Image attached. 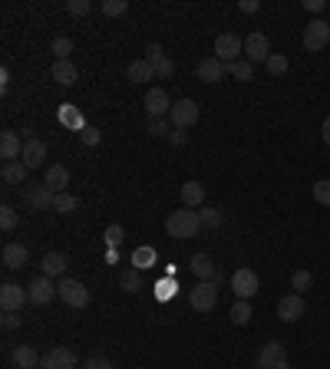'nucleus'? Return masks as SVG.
I'll return each instance as SVG.
<instances>
[{"mask_svg": "<svg viewBox=\"0 0 330 369\" xmlns=\"http://www.w3.org/2000/svg\"><path fill=\"white\" fill-rule=\"evenodd\" d=\"M205 224H202V215H198L195 208H179V211H172L168 218H165V231L168 237H179V241H188V237H195Z\"/></svg>", "mask_w": 330, "mask_h": 369, "instance_id": "f257e3e1", "label": "nucleus"}, {"mask_svg": "<svg viewBox=\"0 0 330 369\" xmlns=\"http://www.w3.org/2000/svg\"><path fill=\"white\" fill-rule=\"evenodd\" d=\"M57 290H60L63 303H66V307H73V310H83V307L90 303V290H86V283L76 281V277H60Z\"/></svg>", "mask_w": 330, "mask_h": 369, "instance_id": "f03ea898", "label": "nucleus"}, {"mask_svg": "<svg viewBox=\"0 0 330 369\" xmlns=\"http://www.w3.org/2000/svg\"><path fill=\"white\" fill-rule=\"evenodd\" d=\"M188 303H192V310L195 313L215 310V303H218V283L215 281H198L195 287L188 290Z\"/></svg>", "mask_w": 330, "mask_h": 369, "instance_id": "7ed1b4c3", "label": "nucleus"}, {"mask_svg": "<svg viewBox=\"0 0 330 369\" xmlns=\"http://www.w3.org/2000/svg\"><path fill=\"white\" fill-rule=\"evenodd\" d=\"M215 57L222 63H235V59L244 57V37L238 33H218L215 37Z\"/></svg>", "mask_w": 330, "mask_h": 369, "instance_id": "20e7f679", "label": "nucleus"}, {"mask_svg": "<svg viewBox=\"0 0 330 369\" xmlns=\"http://www.w3.org/2000/svg\"><path fill=\"white\" fill-rule=\"evenodd\" d=\"M168 122H172V129H188V126H195L198 122V103L195 99H175L172 103V112H168Z\"/></svg>", "mask_w": 330, "mask_h": 369, "instance_id": "39448f33", "label": "nucleus"}, {"mask_svg": "<svg viewBox=\"0 0 330 369\" xmlns=\"http://www.w3.org/2000/svg\"><path fill=\"white\" fill-rule=\"evenodd\" d=\"M258 369H291L287 366V350L281 340H268L258 353Z\"/></svg>", "mask_w": 330, "mask_h": 369, "instance_id": "423d86ee", "label": "nucleus"}, {"mask_svg": "<svg viewBox=\"0 0 330 369\" xmlns=\"http://www.w3.org/2000/svg\"><path fill=\"white\" fill-rule=\"evenodd\" d=\"M330 43V23L327 20H311L307 30H304V46H307V53H317V50H324Z\"/></svg>", "mask_w": 330, "mask_h": 369, "instance_id": "0eeeda50", "label": "nucleus"}, {"mask_svg": "<svg viewBox=\"0 0 330 369\" xmlns=\"http://www.w3.org/2000/svg\"><path fill=\"white\" fill-rule=\"evenodd\" d=\"M244 59L255 66V63H268L271 59V43H268V37L264 33H248L244 37Z\"/></svg>", "mask_w": 330, "mask_h": 369, "instance_id": "6e6552de", "label": "nucleus"}, {"mask_svg": "<svg viewBox=\"0 0 330 369\" xmlns=\"http://www.w3.org/2000/svg\"><path fill=\"white\" fill-rule=\"evenodd\" d=\"M231 290L238 294V300H251L258 294V274L251 267H238L231 274Z\"/></svg>", "mask_w": 330, "mask_h": 369, "instance_id": "1a4fd4ad", "label": "nucleus"}, {"mask_svg": "<svg viewBox=\"0 0 330 369\" xmlns=\"http://www.w3.org/2000/svg\"><path fill=\"white\" fill-rule=\"evenodd\" d=\"M23 303H30V294H27V287H20V283H10V281L0 287V307H3V310L20 313V310H23Z\"/></svg>", "mask_w": 330, "mask_h": 369, "instance_id": "9d476101", "label": "nucleus"}, {"mask_svg": "<svg viewBox=\"0 0 330 369\" xmlns=\"http://www.w3.org/2000/svg\"><path fill=\"white\" fill-rule=\"evenodd\" d=\"M146 112H149V119H168L172 99H168V92H165L162 86H152L149 92H146Z\"/></svg>", "mask_w": 330, "mask_h": 369, "instance_id": "9b49d317", "label": "nucleus"}, {"mask_svg": "<svg viewBox=\"0 0 330 369\" xmlns=\"http://www.w3.org/2000/svg\"><path fill=\"white\" fill-rule=\"evenodd\" d=\"M40 369H76V353L66 350V346H53V350L43 353Z\"/></svg>", "mask_w": 330, "mask_h": 369, "instance_id": "f8f14e48", "label": "nucleus"}, {"mask_svg": "<svg viewBox=\"0 0 330 369\" xmlns=\"http://www.w3.org/2000/svg\"><path fill=\"white\" fill-rule=\"evenodd\" d=\"M27 294H30V303H37V307H46L53 297H60V290H57V283L50 281V277H43V274H40V277H37V281L27 287Z\"/></svg>", "mask_w": 330, "mask_h": 369, "instance_id": "ddd939ff", "label": "nucleus"}, {"mask_svg": "<svg viewBox=\"0 0 330 369\" xmlns=\"http://www.w3.org/2000/svg\"><path fill=\"white\" fill-rule=\"evenodd\" d=\"M195 76L202 79V83H218V79H225L228 76V63H222L218 57H205L195 66Z\"/></svg>", "mask_w": 330, "mask_h": 369, "instance_id": "4468645a", "label": "nucleus"}, {"mask_svg": "<svg viewBox=\"0 0 330 369\" xmlns=\"http://www.w3.org/2000/svg\"><path fill=\"white\" fill-rule=\"evenodd\" d=\"M300 317H304V297L300 294L281 297V303H278V320H284V323H298Z\"/></svg>", "mask_w": 330, "mask_h": 369, "instance_id": "2eb2a0df", "label": "nucleus"}, {"mask_svg": "<svg viewBox=\"0 0 330 369\" xmlns=\"http://www.w3.org/2000/svg\"><path fill=\"white\" fill-rule=\"evenodd\" d=\"M23 198H27V205L37 208V211H46V208H53V201H57V195L50 192L43 181H40V185H27Z\"/></svg>", "mask_w": 330, "mask_h": 369, "instance_id": "dca6fc26", "label": "nucleus"}, {"mask_svg": "<svg viewBox=\"0 0 330 369\" xmlns=\"http://www.w3.org/2000/svg\"><path fill=\"white\" fill-rule=\"evenodd\" d=\"M27 257L30 251L20 244V241H10V244H3V254H0V261L3 267H10V270H20V267H27Z\"/></svg>", "mask_w": 330, "mask_h": 369, "instance_id": "f3484780", "label": "nucleus"}, {"mask_svg": "<svg viewBox=\"0 0 330 369\" xmlns=\"http://www.w3.org/2000/svg\"><path fill=\"white\" fill-rule=\"evenodd\" d=\"M20 162L27 165V168H40L46 162V142L43 139H33V142H23V155H20Z\"/></svg>", "mask_w": 330, "mask_h": 369, "instance_id": "a211bd4d", "label": "nucleus"}, {"mask_svg": "<svg viewBox=\"0 0 330 369\" xmlns=\"http://www.w3.org/2000/svg\"><path fill=\"white\" fill-rule=\"evenodd\" d=\"M20 155H23L20 132H10V129H7V132L0 135V159H3V162H17Z\"/></svg>", "mask_w": 330, "mask_h": 369, "instance_id": "6ab92c4d", "label": "nucleus"}, {"mask_svg": "<svg viewBox=\"0 0 330 369\" xmlns=\"http://www.w3.org/2000/svg\"><path fill=\"white\" fill-rule=\"evenodd\" d=\"M43 185L53 195H63L66 192V185H70V168H66V165H50V168H46Z\"/></svg>", "mask_w": 330, "mask_h": 369, "instance_id": "aec40b11", "label": "nucleus"}, {"mask_svg": "<svg viewBox=\"0 0 330 369\" xmlns=\"http://www.w3.org/2000/svg\"><path fill=\"white\" fill-rule=\"evenodd\" d=\"M50 76H53L60 86H73L76 79H79V70H76L73 59H57V63H53V70H50Z\"/></svg>", "mask_w": 330, "mask_h": 369, "instance_id": "412c9836", "label": "nucleus"}, {"mask_svg": "<svg viewBox=\"0 0 330 369\" xmlns=\"http://www.w3.org/2000/svg\"><path fill=\"white\" fill-rule=\"evenodd\" d=\"M179 198H182V208H202L205 205V185L202 181H185Z\"/></svg>", "mask_w": 330, "mask_h": 369, "instance_id": "4be33fe9", "label": "nucleus"}, {"mask_svg": "<svg viewBox=\"0 0 330 369\" xmlns=\"http://www.w3.org/2000/svg\"><path fill=\"white\" fill-rule=\"evenodd\" d=\"M126 76L133 79V83H149V79H155V70H152V63L149 59H133L129 66H126Z\"/></svg>", "mask_w": 330, "mask_h": 369, "instance_id": "5701e85b", "label": "nucleus"}, {"mask_svg": "<svg viewBox=\"0 0 330 369\" xmlns=\"http://www.w3.org/2000/svg\"><path fill=\"white\" fill-rule=\"evenodd\" d=\"M188 267H192V274H195L198 281H215V277H218V270H215V261H211L208 254H195Z\"/></svg>", "mask_w": 330, "mask_h": 369, "instance_id": "b1692460", "label": "nucleus"}, {"mask_svg": "<svg viewBox=\"0 0 330 369\" xmlns=\"http://www.w3.org/2000/svg\"><path fill=\"white\" fill-rule=\"evenodd\" d=\"M0 175H3V181H7V185H27L30 168L17 159V162H3V172H0Z\"/></svg>", "mask_w": 330, "mask_h": 369, "instance_id": "393cba45", "label": "nucleus"}, {"mask_svg": "<svg viewBox=\"0 0 330 369\" xmlns=\"http://www.w3.org/2000/svg\"><path fill=\"white\" fill-rule=\"evenodd\" d=\"M66 274V254H60V251H50L43 257V277H63Z\"/></svg>", "mask_w": 330, "mask_h": 369, "instance_id": "a878e982", "label": "nucleus"}, {"mask_svg": "<svg viewBox=\"0 0 330 369\" xmlns=\"http://www.w3.org/2000/svg\"><path fill=\"white\" fill-rule=\"evenodd\" d=\"M40 359H43V356L37 353L33 346H17V350H14V363L20 369H37V366H40Z\"/></svg>", "mask_w": 330, "mask_h": 369, "instance_id": "bb28decb", "label": "nucleus"}, {"mask_svg": "<svg viewBox=\"0 0 330 369\" xmlns=\"http://www.w3.org/2000/svg\"><path fill=\"white\" fill-rule=\"evenodd\" d=\"M119 287L126 294H139V287H142V270H135V267H126L119 274Z\"/></svg>", "mask_w": 330, "mask_h": 369, "instance_id": "cd10ccee", "label": "nucleus"}, {"mask_svg": "<svg viewBox=\"0 0 330 369\" xmlns=\"http://www.w3.org/2000/svg\"><path fill=\"white\" fill-rule=\"evenodd\" d=\"M228 73L235 76L238 83H251V79H255V66L241 57V59H235V63H228Z\"/></svg>", "mask_w": 330, "mask_h": 369, "instance_id": "c85d7f7f", "label": "nucleus"}, {"mask_svg": "<svg viewBox=\"0 0 330 369\" xmlns=\"http://www.w3.org/2000/svg\"><path fill=\"white\" fill-rule=\"evenodd\" d=\"M133 267L135 270H149V267H155V251H152V248H135Z\"/></svg>", "mask_w": 330, "mask_h": 369, "instance_id": "c756f323", "label": "nucleus"}, {"mask_svg": "<svg viewBox=\"0 0 330 369\" xmlns=\"http://www.w3.org/2000/svg\"><path fill=\"white\" fill-rule=\"evenodd\" d=\"M60 119H63V126H73L76 132H83V129H86V122H83V116H79V112H76V109H73L70 103H63Z\"/></svg>", "mask_w": 330, "mask_h": 369, "instance_id": "7c9ffc66", "label": "nucleus"}, {"mask_svg": "<svg viewBox=\"0 0 330 369\" xmlns=\"http://www.w3.org/2000/svg\"><path fill=\"white\" fill-rule=\"evenodd\" d=\"M264 70H268L271 76H284L287 70H291V59H287L284 53H271V59L264 63Z\"/></svg>", "mask_w": 330, "mask_h": 369, "instance_id": "2f4dec72", "label": "nucleus"}, {"mask_svg": "<svg viewBox=\"0 0 330 369\" xmlns=\"http://www.w3.org/2000/svg\"><path fill=\"white\" fill-rule=\"evenodd\" d=\"M311 283H314V274L311 270H294V277H291V287H294V294H307L311 290Z\"/></svg>", "mask_w": 330, "mask_h": 369, "instance_id": "473e14b6", "label": "nucleus"}, {"mask_svg": "<svg viewBox=\"0 0 330 369\" xmlns=\"http://www.w3.org/2000/svg\"><path fill=\"white\" fill-rule=\"evenodd\" d=\"M76 208H79V198H76V195H70V192L57 195V201H53V211H60V215H73Z\"/></svg>", "mask_w": 330, "mask_h": 369, "instance_id": "72a5a7b5", "label": "nucleus"}, {"mask_svg": "<svg viewBox=\"0 0 330 369\" xmlns=\"http://www.w3.org/2000/svg\"><path fill=\"white\" fill-rule=\"evenodd\" d=\"M152 70H155V79H172L175 76V63L168 57H159V59H152Z\"/></svg>", "mask_w": 330, "mask_h": 369, "instance_id": "f704fd0d", "label": "nucleus"}, {"mask_svg": "<svg viewBox=\"0 0 330 369\" xmlns=\"http://www.w3.org/2000/svg\"><path fill=\"white\" fill-rule=\"evenodd\" d=\"M198 215H202V224H208V228H222V221H225L222 208H215V205H205Z\"/></svg>", "mask_w": 330, "mask_h": 369, "instance_id": "c9c22d12", "label": "nucleus"}, {"mask_svg": "<svg viewBox=\"0 0 330 369\" xmlns=\"http://www.w3.org/2000/svg\"><path fill=\"white\" fill-rule=\"evenodd\" d=\"M50 53H57V59H70V53H73V40H70V37H53Z\"/></svg>", "mask_w": 330, "mask_h": 369, "instance_id": "e433bc0d", "label": "nucleus"}, {"mask_svg": "<svg viewBox=\"0 0 330 369\" xmlns=\"http://www.w3.org/2000/svg\"><path fill=\"white\" fill-rule=\"evenodd\" d=\"M99 10L106 17H122V14H129V0H103Z\"/></svg>", "mask_w": 330, "mask_h": 369, "instance_id": "4c0bfd02", "label": "nucleus"}, {"mask_svg": "<svg viewBox=\"0 0 330 369\" xmlns=\"http://www.w3.org/2000/svg\"><path fill=\"white\" fill-rule=\"evenodd\" d=\"M248 320H251V303H248V300H238V303L231 307V323L244 326Z\"/></svg>", "mask_w": 330, "mask_h": 369, "instance_id": "58836bf2", "label": "nucleus"}, {"mask_svg": "<svg viewBox=\"0 0 330 369\" xmlns=\"http://www.w3.org/2000/svg\"><path fill=\"white\" fill-rule=\"evenodd\" d=\"M146 132H149L152 139H162V135H172V122H168V119H149Z\"/></svg>", "mask_w": 330, "mask_h": 369, "instance_id": "ea45409f", "label": "nucleus"}, {"mask_svg": "<svg viewBox=\"0 0 330 369\" xmlns=\"http://www.w3.org/2000/svg\"><path fill=\"white\" fill-rule=\"evenodd\" d=\"M314 201L317 205H324V208H330V178H320L314 185Z\"/></svg>", "mask_w": 330, "mask_h": 369, "instance_id": "a19ab883", "label": "nucleus"}, {"mask_svg": "<svg viewBox=\"0 0 330 369\" xmlns=\"http://www.w3.org/2000/svg\"><path fill=\"white\" fill-rule=\"evenodd\" d=\"M0 228H3V231H14L17 228V208L14 205L0 208Z\"/></svg>", "mask_w": 330, "mask_h": 369, "instance_id": "79ce46f5", "label": "nucleus"}, {"mask_svg": "<svg viewBox=\"0 0 330 369\" xmlns=\"http://www.w3.org/2000/svg\"><path fill=\"white\" fill-rule=\"evenodd\" d=\"M103 237H106V244H109V248H119L122 237H126V231H122V224H109Z\"/></svg>", "mask_w": 330, "mask_h": 369, "instance_id": "37998d69", "label": "nucleus"}, {"mask_svg": "<svg viewBox=\"0 0 330 369\" xmlns=\"http://www.w3.org/2000/svg\"><path fill=\"white\" fill-rule=\"evenodd\" d=\"M79 139H83L86 146H99V139H103V132H99L96 126H86V129L79 132Z\"/></svg>", "mask_w": 330, "mask_h": 369, "instance_id": "c03bdc74", "label": "nucleus"}, {"mask_svg": "<svg viewBox=\"0 0 330 369\" xmlns=\"http://www.w3.org/2000/svg\"><path fill=\"white\" fill-rule=\"evenodd\" d=\"M90 0H70V3H66V10H70V14L73 17H83V14H90Z\"/></svg>", "mask_w": 330, "mask_h": 369, "instance_id": "a18cd8bd", "label": "nucleus"}, {"mask_svg": "<svg viewBox=\"0 0 330 369\" xmlns=\"http://www.w3.org/2000/svg\"><path fill=\"white\" fill-rule=\"evenodd\" d=\"M0 323H3V330H17V326L23 323V317L14 310H3V320H0Z\"/></svg>", "mask_w": 330, "mask_h": 369, "instance_id": "49530a36", "label": "nucleus"}, {"mask_svg": "<svg viewBox=\"0 0 330 369\" xmlns=\"http://www.w3.org/2000/svg\"><path fill=\"white\" fill-rule=\"evenodd\" d=\"M83 369H113V363H109L106 356H93V359L83 363Z\"/></svg>", "mask_w": 330, "mask_h": 369, "instance_id": "de8ad7c7", "label": "nucleus"}, {"mask_svg": "<svg viewBox=\"0 0 330 369\" xmlns=\"http://www.w3.org/2000/svg\"><path fill=\"white\" fill-rule=\"evenodd\" d=\"M168 142H172L175 148H182L185 142H188V132H185V129H172V135H168Z\"/></svg>", "mask_w": 330, "mask_h": 369, "instance_id": "09e8293b", "label": "nucleus"}, {"mask_svg": "<svg viewBox=\"0 0 330 369\" xmlns=\"http://www.w3.org/2000/svg\"><path fill=\"white\" fill-rule=\"evenodd\" d=\"M327 7V0H304V10H311V14H320Z\"/></svg>", "mask_w": 330, "mask_h": 369, "instance_id": "8fccbe9b", "label": "nucleus"}, {"mask_svg": "<svg viewBox=\"0 0 330 369\" xmlns=\"http://www.w3.org/2000/svg\"><path fill=\"white\" fill-rule=\"evenodd\" d=\"M159 57H165V53H162V46H159V43H149V50H146V59L152 63V59H159Z\"/></svg>", "mask_w": 330, "mask_h": 369, "instance_id": "3c124183", "label": "nucleus"}, {"mask_svg": "<svg viewBox=\"0 0 330 369\" xmlns=\"http://www.w3.org/2000/svg\"><path fill=\"white\" fill-rule=\"evenodd\" d=\"M238 7H241V10H244V14H255V10H258V7H261V3H258V0H241Z\"/></svg>", "mask_w": 330, "mask_h": 369, "instance_id": "603ef678", "label": "nucleus"}, {"mask_svg": "<svg viewBox=\"0 0 330 369\" xmlns=\"http://www.w3.org/2000/svg\"><path fill=\"white\" fill-rule=\"evenodd\" d=\"M320 135H324V142L330 146V116L324 119V126H320Z\"/></svg>", "mask_w": 330, "mask_h": 369, "instance_id": "864d4df0", "label": "nucleus"}, {"mask_svg": "<svg viewBox=\"0 0 330 369\" xmlns=\"http://www.w3.org/2000/svg\"><path fill=\"white\" fill-rule=\"evenodd\" d=\"M7 83H10V70H0V86L7 89Z\"/></svg>", "mask_w": 330, "mask_h": 369, "instance_id": "5fc2aeb1", "label": "nucleus"}]
</instances>
